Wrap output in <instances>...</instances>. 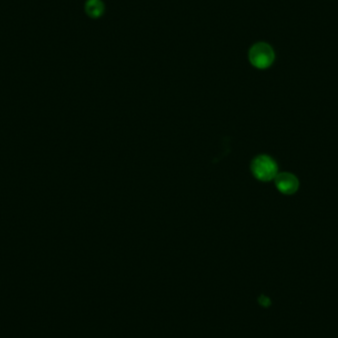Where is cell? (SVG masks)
<instances>
[{
	"mask_svg": "<svg viewBox=\"0 0 338 338\" xmlns=\"http://www.w3.org/2000/svg\"><path fill=\"white\" fill-rule=\"evenodd\" d=\"M251 171L254 177L260 181H270L278 174L276 161L267 154H259L251 162Z\"/></svg>",
	"mask_w": 338,
	"mask_h": 338,
	"instance_id": "obj_1",
	"label": "cell"
},
{
	"mask_svg": "<svg viewBox=\"0 0 338 338\" xmlns=\"http://www.w3.org/2000/svg\"><path fill=\"white\" fill-rule=\"evenodd\" d=\"M248 58L254 67L265 69L271 66L274 62L275 52L269 44L259 42L250 48L248 51Z\"/></svg>",
	"mask_w": 338,
	"mask_h": 338,
	"instance_id": "obj_2",
	"label": "cell"
},
{
	"mask_svg": "<svg viewBox=\"0 0 338 338\" xmlns=\"http://www.w3.org/2000/svg\"><path fill=\"white\" fill-rule=\"evenodd\" d=\"M275 185L277 189L285 195H292L296 193L299 189L300 183L298 178L289 172H282L276 175Z\"/></svg>",
	"mask_w": 338,
	"mask_h": 338,
	"instance_id": "obj_3",
	"label": "cell"
},
{
	"mask_svg": "<svg viewBox=\"0 0 338 338\" xmlns=\"http://www.w3.org/2000/svg\"><path fill=\"white\" fill-rule=\"evenodd\" d=\"M105 11V5L102 0H87L85 3V12L91 18H99Z\"/></svg>",
	"mask_w": 338,
	"mask_h": 338,
	"instance_id": "obj_4",
	"label": "cell"
}]
</instances>
